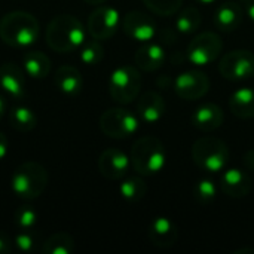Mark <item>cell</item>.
<instances>
[{
    "label": "cell",
    "instance_id": "cell-2",
    "mask_svg": "<svg viewBox=\"0 0 254 254\" xmlns=\"http://www.w3.org/2000/svg\"><path fill=\"white\" fill-rule=\"evenodd\" d=\"M37 18L25 10H12L0 19V39L12 48H28L39 37Z\"/></svg>",
    "mask_w": 254,
    "mask_h": 254
},
{
    "label": "cell",
    "instance_id": "cell-25",
    "mask_svg": "<svg viewBox=\"0 0 254 254\" xmlns=\"http://www.w3.org/2000/svg\"><path fill=\"white\" fill-rule=\"evenodd\" d=\"M9 122L18 132H30L37 125V116L27 106H15L9 112Z\"/></svg>",
    "mask_w": 254,
    "mask_h": 254
},
{
    "label": "cell",
    "instance_id": "cell-22",
    "mask_svg": "<svg viewBox=\"0 0 254 254\" xmlns=\"http://www.w3.org/2000/svg\"><path fill=\"white\" fill-rule=\"evenodd\" d=\"M229 109L240 119L254 118V89L240 88L229 97Z\"/></svg>",
    "mask_w": 254,
    "mask_h": 254
},
{
    "label": "cell",
    "instance_id": "cell-17",
    "mask_svg": "<svg viewBox=\"0 0 254 254\" xmlns=\"http://www.w3.org/2000/svg\"><path fill=\"white\" fill-rule=\"evenodd\" d=\"M167 106L164 97L156 91H147L137 100V115L147 124H155L165 115Z\"/></svg>",
    "mask_w": 254,
    "mask_h": 254
},
{
    "label": "cell",
    "instance_id": "cell-32",
    "mask_svg": "<svg viewBox=\"0 0 254 254\" xmlns=\"http://www.w3.org/2000/svg\"><path fill=\"white\" fill-rule=\"evenodd\" d=\"M13 244L15 247L22 252V253H30L34 250V246H36V237L31 231H21L15 240H13Z\"/></svg>",
    "mask_w": 254,
    "mask_h": 254
},
{
    "label": "cell",
    "instance_id": "cell-11",
    "mask_svg": "<svg viewBox=\"0 0 254 254\" xmlns=\"http://www.w3.org/2000/svg\"><path fill=\"white\" fill-rule=\"evenodd\" d=\"M174 91L183 100H199L210 91V79L201 70H188L176 77Z\"/></svg>",
    "mask_w": 254,
    "mask_h": 254
},
{
    "label": "cell",
    "instance_id": "cell-28",
    "mask_svg": "<svg viewBox=\"0 0 254 254\" xmlns=\"http://www.w3.org/2000/svg\"><path fill=\"white\" fill-rule=\"evenodd\" d=\"M79 57L80 61L85 63L86 65H97L104 58V48L97 39L85 40L83 45L79 48Z\"/></svg>",
    "mask_w": 254,
    "mask_h": 254
},
{
    "label": "cell",
    "instance_id": "cell-40",
    "mask_svg": "<svg viewBox=\"0 0 254 254\" xmlns=\"http://www.w3.org/2000/svg\"><path fill=\"white\" fill-rule=\"evenodd\" d=\"M198 3H201V4H213V3H216L217 0H196Z\"/></svg>",
    "mask_w": 254,
    "mask_h": 254
},
{
    "label": "cell",
    "instance_id": "cell-5",
    "mask_svg": "<svg viewBox=\"0 0 254 254\" xmlns=\"http://www.w3.org/2000/svg\"><path fill=\"white\" fill-rule=\"evenodd\" d=\"M192 159L204 171L222 173L229 162L228 144L216 137H201L192 146Z\"/></svg>",
    "mask_w": 254,
    "mask_h": 254
},
{
    "label": "cell",
    "instance_id": "cell-27",
    "mask_svg": "<svg viewBox=\"0 0 254 254\" xmlns=\"http://www.w3.org/2000/svg\"><path fill=\"white\" fill-rule=\"evenodd\" d=\"M147 183L143 177H129L119 185L121 196L128 202H138L147 195Z\"/></svg>",
    "mask_w": 254,
    "mask_h": 254
},
{
    "label": "cell",
    "instance_id": "cell-13",
    "mask_svg": "<svg viewBox=\"0 0 254 254\" xmlns=\"http://www.w3.org/2000/svg\"><path fill=\"white\" fill-rule=\"evenodd\" d=\"M97 165L103 177L109 180H119L127 176L131 159L125 152L119 149H106L98 156Z\"/></svg>",
    "mask_w": 254,
    "mask_h": 254
},
{
    "label": "cell",
    "instance_id": "cell-35",
    "mask_svg": "<svg viewBox=\"0 0 254 254\" xmlns=\"http://www.w3.org/2000/svg\"><path fill=\"white\" fill-rule=\"evenodd\" d=\"M7 152H9V140H7V137L0 131V161L7 155Z\"/></svg>",
    "mask_w": 254,
    "mask_h": 254
},
{
    "label": "cell",
    "instance_id": "cell-20",
    "mask_svg": "<svg viewBox=\"0 0 254 254\" xmlns=\"http://www.w3.org/2000/svg\"><path fill=\"white\" fill-rule=\"evenodd\" d=\"M134 61H135V65L138 67V70L156 71L165 63V51H164L162 45L150 40L138 48V51L135 52Z\"/></svg>",
    "mask_w": 254,
    "mask_h": 254
},
{
    "label": "cell",
    "instance_id": "cell-19",
    "mask_svg": "<svg viewBox=\"0 0 254 254\" xmlns=\"http://www.w3.org/2000/svg\"><path fill=\"white\" fill-rule=\"evenodd\" d=\"M225 113L223 109L214 103L199 106L192 115V124L204 132H213L223 125Z\"/></svg>",
    "mask_w": 254,
    "mask_h": 254
},
{
    "label": "cell",
    "instance_id": "cell-36",
    "mask_svg": "<svg viewBox=\"0 0 254 254\" xmlns=\"http://www.w3.org/2000/svg\"><path fill=\"white\" fill-rule=\"evenodd\" d=\"M243 164H244V167H246L249 171H253L254 173V149L249 150V152L244 155V158H243Z\"/></svg>",
    "mask_w": 254,
    "mask_h": 254
},
{
    "label": "cell",
    "instance_id": "cell-10",
    "mask_svg": "<svg viewBox=\"0 0 254 254\" xmlns=\"http://www.w3.org/2000/svg\"><path fill=\"white\" fill-rule=\"evenodd\" d=\"M121 21V13L115 7L100 4L89 13L86 30L92 39L107 40L118 31Z\"/></svg>",
    "mask_w": 254,
    "mask_h": 254
},
{
    "label": "cell",
    "instance_id": "cell-33",
    "mask_svg": "<svg viewBox=\"0 0 254 254\" xmlns=\"http://www.w3.org/2000/svg\"><path fill=\"white\" fill-rule=\"evenodd\" d=\"M12 244H13V241L10 240V237L4 232H0V254L10 253Z\"/></svg>",
    "mask_w": 254,
    "mask_h": 254
},
{
    "label": "cell",
    "instance_id": "cell-12",
    "mask_svg": "<svg viewBox=\"0 0 254 254\" xmlns=\"http://www.w3.org/2000/svg\"><path fill=\"white\" fill-rule=\"evenodd\" d=\"M121 25L127 36L143 43L153 40L158 34V27H156L155 19L150 15L140 12V10L128 12L122 18Z\"/></svg>",
    "mask_w": 254,
    "mask_h": 254
},
{
    "label": "cell",
    "instance_id": "cell-29",
    "mask_svg": "<svg viewBox=\"0 0 254 254\" xmlns=\"http://www.w3.org/2000/svg\"><path fill=\"white\" fill-rule=\"evenodd\" d=\"M193 196L195 199L202 204V205H208L211 204L216 196H217V186L211 179H201L195 183L193 186Z\"/></svg>",
    "mask_w": 254,
    "mask_h": 254
},
{
    "label": "cell",
    "instance_id": "cell-26",
    "mask_svg": "<svg viewBox=\"0 0 254 254\" xmlns=\"http://www.w3.org/2000/svg\"><path fill=\"white\" fill-rule=\"evenodd\" d=\"M202 22V15L196 6H186L183 7L177 18H176V28L179 33L183 34H192L195 33Z\"/></svg>",
    "mask_w": 254,
    "mask_h": 254
},
{
    "label": "cell",
    "instance_id": "cell-30",
    "mask_svg": "<svg viewBox=\"0 0 254 254\" xmlns=\"http://www.w3.org/2000/svg\"><path fill=\"white\" fill-rule=\"evenodd\" d=\"M143 3L158 16H171L182 9L183 0H143Z\"/></svg>",
    "mask_w": 254,
    "mask_h": 254
},
{
    "label": "cell",
    "instance_id": "cell-18",
    "mask_svg": "<svg viewBox=\"0 0 254 254\" xmlns=\"http://www.w3.org/2000/svg\"><path fill=\"white\" fill-rule=\"evenodd\" d=\"M244 19V9L241 3L225 1L214 12V25L225 33L235 31L240 28Z\"/></svg>",
    "mask_w": 254,
    "mask_h": 254
},
{
    "label": "cell",
    "instance_id": "cell-9",
    "mask_svg": "<svg viewBox=\"0 0 254 254\" xmlns=\"http://www.w3.org/2000/svg\"><path fill=\"white\" fill-rule=\"evenodd\" d=\"M219 71L228 80H243L254 76V54L249 49L226 52L219 61Z\"/></svg>",
    "mask_w": 254,
    "mask_h": 254
},
{
    "label": "cell",
    "instance_id": "cell-3",
    "mask_svg": "<svg viewBox=\"0 0 254 254\" xmlns=\"http://www.w3.org/2000/svg\"><path fill=\"white\" fill-rule=\"evenodd\" d=\"M131 167L140 176H155L165 167L167 150L164 143L156 137H141L131 149Z\"/></svg>",
    "mask_w": 254,
    "mask_h": 254
},
{
    "label": "cell",
    "instance_id": "cell-1",
    "mask_svg": "<svg viewBox=\"0 0 254 254\" xmlns=\"http://www.w3.org/2000/svg\"><path fill=\"white\" fill-rule=\"evenodd\" d=\"M86 37L83 24L73 15L63 13L54 16L45 33L48 46L60 54H67L79 49Z\"/></svg>",
    "mask_w": 254,
    "mask_h": 254
},
{
    "label": "cell",
    "instance_id": "cell-7",
    "mask_svg": "<svg viewBox=\"0 0 254 254\" xmlns=\"http://www.w3.org/2000/svg\"><path fill=\"white\" fill-rule=\"evenodd\" d=\"M98 125L104 135L115 140H124L137 132L138 118L128 109L112 107L103 112Z\"/></svg>",
    "mask_w": 254,
    "mask_h": 254
},
{
    "label": "cell",
    "instance_id": "cell-24",
    "mask_svg": "<svg viewBox=\"0 0 254 254\" xmlns=\"http://www.w3.org/2000/svg\"><path fill=\"white\" fill-rule=\"evenodd\" d=\"M76 244L70 234L67 232H55L51 237H48L42 247V254H71L74 253Z\"/></svg>",
    "mask_w": 254,
    "mask_h": 254
},
{
    "label": "cell",
    "instance_id": "cell-23",
    "mask_svg": "<svg viewBox=\"0 0 254 254\" xmlns=\"http://www.w3.org/2000/svg\"><path fill=\"white\" fill-rule=\"evenodd\" d=\"M22 68L33 79H43L51 71V60L42 51H30L22 57Z\"/></svg>",
    "mask_w": 254,
    "mask_h": 254
},
{
    "label": "cell",
    "instance_id": "cell-6",
    "mask_svg": "<svg viewBox=\"0 0 254 254\" xmlns=\"http://www.w3.org/2000/svg\"><path fill=\"white\" fill-rule=\"evenodd\" d=\"M141 91V74L135 65H121L115 68L109 79L110 97L119 104H129L138 98Z\"/></svg>",
    "mask_w": 254,
    "mask_h": 254
},
{
    "label": "cell",
    "instance_id": "cell-14",
    "mask_svg": "<svg viewBox=\"0 0 254 254\" xmlns=\"http://www.w3.org/2000/svg\"><path fill=\"white\" fill-rule=\"evenodd\" d=\"M253 188L250 176L240 168H225L220 176V189L225 195L241 199L246 198Z\"/></svg>",
    "mask_w": 254,
    "mask_h": 254
},
{
    "label": "cell",
    "instance_id": "cell-15",
    "mask_svg": "<svg viewBox=\"0 0 254 254\" xmlns=\"http://www.w3.org/2000/svg\"><path fill=\"white\" fill-rule=\"evenodd\" d=\"M147 237L155 247L170 249L177 243L179 229L171 219L159 216L150 222L149 229H147Z\"/></svg>",
    "mask_w": 254,
    "mask_h": 254
},
{
    "label": "cell",
    "instance_id": "cell-21",
    "mask_svg": "<svg viewBox=\"0 0 254 254\" xmlns=\"http://www.w3.org/2000/svg\"><path fill=\"white\" fill-rule=\"evenodd\" d=\"M55 86L65 95H76L82 91L83 77L80 71L73 65H61L54 76Z\"/></svg>",
    "mask_w": 254,
    "mask_h": 254
},
{
    "label": "cell",
    "instance_id": "cell-37",
    "mask_svg": "<svg viewBox=\"0 0 254 254\" xmlns=\"http://www.w3.org/2000/svg\"><path fill=\"white\" fill-rule=\"evenodd\" d=\"M4 112H6V101H4V98L0 95V121H1V118L4 116Z\"/></svg>",
    "mask_w": 254,
    "mask_h": 254
},
{
    "label": "cell",
    "instance_id": "cell-4",
    "mask_svg": "<svg viewBox=\"0 0 254 254\" xmlns=\"http://www.w3.org/2000/svg\"><path fill=\"white\" fill-rule=\"evenodd\" d=\"M46 186L48 171L43 165L34 161H27L18 165L10 179L12 192L24 201L37 199L46 190Z\"/></svg>",
    "mask_w": 254,
    "mask_h": 254
},
{
    "label": "cell",
    "instance_id": "cell-31",
    "mask_svg": "<svg viewBox=\"0 0 254 254\" xmlns=\"http://www.w3.org/2000/svg\"><path fill=\"white\" fill-rule=\"evenodd\" d=\"M13 222L21 231H31L37 223V213L31 205H22L15 211Z\"/></svg>",
    "mask_w": 254,
    "mask_h": 254
},
{
    "label": "cell",
    "instance_id": "cell-8",
    "mask_svg": "<svg viewBox=\"0 0 254 254\" xmlns=\"http://www.w3.org/2000/svg\"><path fill=\"white\" fill-rule=\"evenodd\" d=\"M223 51L222 37L213 31H204L195 36L186 49L188 60L195 65H207L214 63Z\"/></svg>",
    "mask_w": 254,
    "mask_h": 254
},
{
    "label": "cell",
    "instance_id": "cell-34",
    "mask_svg": "<svg viewBox=\"0 0 254 254\" xmlns=\"http://www.w3.org/2000/svg\"><path fill=\"white\" fill-rule=\"evenodd\" d=\"M243 9H244V13L254 21V0H240Z\"/></svg>",
    "mask_w": 254,
    "mask_h": 254
},
{
    "label": "cell",
    "instance_id": "cell-39",
    "mask_svg": "<svg viewBox=\"0 0 254 254\" xmlns=\"http://www.w3.org/2000/svg\"><path fill=\"white\" fill-rule=\"evenodd\" d=\"M237 254H240V253H249V254H254V249H241V250H237L235 252Z\"/></svg>",
    "mask_w": 254,
    "mask_h": 254
},
{
    "label": "cell",
    "instance_id": "cell-16",
    "mask_svg": "<svg viewBox=\"0 0 254 254\" xmlns=\"http://www.w3.org/2000/svg\"><path fill=\"white\" fill-rule=\"evenodd\" d=\"M0 88L12 98L19 100L25 91V71L15 63L0 65Z\"/></svg>",
    "mask_w": 254,
    "mask_h": 254
},
{
    "label": "cell",
    "instance_id": "cell-38",
    "mask_svg": "<svg viewBox=\"0 0 254 254\" xmlns=\"http://www.w3.org/2000/svg\"><path fill=\"white\" fill-rule=\"evenodd\" d=\"M85 3H88V4H91V6H100V4H103L106 0H83Z\"/></svg>",
    "mask_w": 254,
    "mask_h": 254
}]
</instances>
